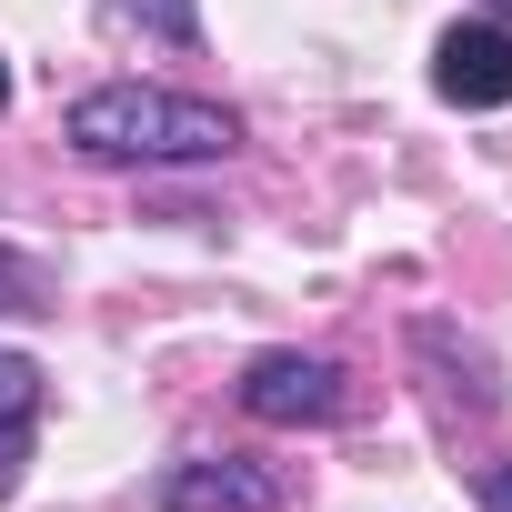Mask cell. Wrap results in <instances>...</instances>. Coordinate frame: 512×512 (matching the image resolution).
I'll return each mask as SVG.
<instances>
[{
    "instance_id": "cell-1",
    "label": "cell",
    "mask_w": 512,
    "mask_h": 512,
    "mask_svg": "<svg viewBox=\"0 0 512 512\" xmlns=\"http://www.w3.org/2000/svg\"><path fill=\"white\" fill-rule=\"evenodd\" d=\"M61 131H71L81 161H221V151H241V121L221 101H181V91H151V81L81 91Z\"/></svg>"
},
{
    "instance_id": "cell-2",
    "label": "cell",
    "mask_w": 512,
    "mask_h": 512,
    "mask_svg": "<svg viewBox=\"0 0 512 512\" xmlns=\"http://www.w3.org/2000/svg\"><path fill=\"white\" fill-rule=\"evenodd\" d=\"M241 412L272 422V432L342 422V362H322V352H251V372H241Z\"/></svg>"
},
{
    "instance_id": "cell-3",
    "label": "cell",
    "mask_w": 512,
    "mask_h": 512,
    "mask_svg": "<svg viewBox=\"0 0 512 512\" xmlns=\"http://www.w3.org/2000/svg\"><path fill=\"white\" fill-rule=\"evenodd\" d=\"M432 91L452 111H502L512 101V31L502 21H452L432 51Z\"/></svg>"
},
{
    "instance_id": "cell-4",
    "label": "cell",
    "mask_w": 512,
    "mask_h": 512,
    "mask_svg": "<svg viewBox=\"0 0 512 512\" xmlns=\"http://www.w3.org/2000/svg\"><path fill=\"white\" fill-rule=\"evenodd\" d=\"M161 512H282V472H262V462H171L161 472Z\"/></svg>"
},
{
    "instance_id": "cell-5",
    "label": "cell",
    "mask_w": 512,
    "mask_h": 512,
    "mask_svg": "<svg viewBox=\"0 0 512 512\" xmlns=\"http://www.w3.org/2000/svg\"><path fill=\"white\" fill-rule=\"evenodd\" d=\"M41 362L31 352H0V492H21V462H31V432H41Z\"/></svg>"
},
{
    "instance_id": "cell-6",
    "label": "cell",
    "mask_w": 512,
    "mask_h": 512,
    "mask_svg": "<svg viewBox=\"0 0 512 512\" xmlns=\"http://www.w3.org/2000/svg\"><path fill=\"white\" fill-rule=\"evenodd\" d=\"M0 312H51V272L31 262V251H11V241H0Z\"/></svg>"
},
{
    "instance_id": "cell-7",
    "label": "cell",
    "mask_w": 512,
    "mask_h": 512,
    "mask_svg": "<svg viewBox=\"0 0 512 512\" xmlns=\"http://www.w3.org/2000/svg\"><path fill=\"white\" fill-rule=\"evenodd\" d=\"M482 512H512V462H492V472H482Z\"/></svg>"
},
{
    "instance_id": "cell-8",
    "label": "cell",
    "mask_w": 512,
    "mask_h": 512,
    "mask_svg": "<svg viewBox=\"0 0 512 512\" xmlns=\"http://www.w3.org/2000/svg\"><path fill=\"white\" fill-rule=\"evenodd\" d=\"M0 111H11V61H0Z\"/></svg>"
},
{
    "instance_id": "cell-9",
    "label": "cell",
    "mask_w": 512,
    "mask_h": 512,
    "mask_svg": "<svg viewBox=\"0 0 512 512\" xmlns=\"http://www.w3.org/2000/svg\"><path fill=\"white\" fill-rule=\"evenodd\" d=\"M502 11H512V0H502Z\"/></svg>"
}]
</instances>
